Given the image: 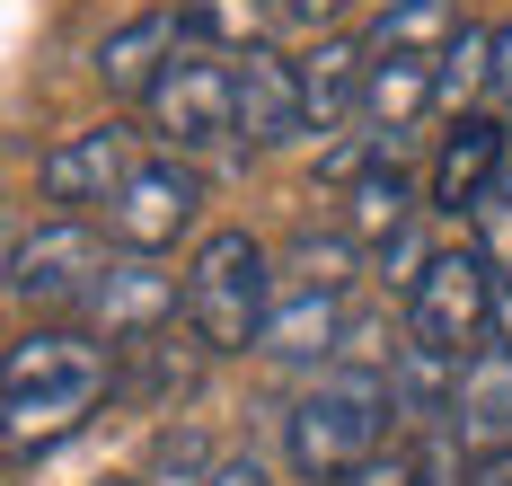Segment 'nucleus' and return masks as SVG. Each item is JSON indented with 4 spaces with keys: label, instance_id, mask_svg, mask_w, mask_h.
Wrapping results in <instances>:
<instances>
[{
    "label": "nucleus",
    "instance_id": "obj_25",
    "mask_svg": "<svg viewBox=\"0 0 512 486\" xmlns=\"http://www.w3.org/2000/svg\"><path fill=\"white\" fill-rule=\"evenodd\" d=\"M495 98H512V18L495 27Z\"/></svg>",
    "mask_w": 512,
    "mask_h": 486
},
{
    "label": "nucleus",
    "instance_id": "obj_17",
    "mask_svg": "<svg viewBox=\"0 0 512 486\" xmlns=\"http://www.w3.org/2000/svg\"><path fill=\"white\" fill-rule=\"evenodd\" d=\"M345 230L362 248H389V239L415 230V186H407L398 160H371L362 177H345Z\"/></svg>",
    "mask_w": 512,
    "mask_h": 486
},
{
    "label": "nucleus",
    "instance_id": "obj_27",
    "mask_svg": "<svg viewBox=\"0 0 512 486\" xmlns=\"http://www.w3.org/2000/svg\"><path fill=\"white\" fill-rule=\"evenodd\" d=\"M468 486H512V451H504V460H477V478H468Z\"/></svg>",
    "mask_w": 512,
    "mask_h": 486
},
{
    "label": "nucleus",
    "instance_id": "obj_14",
    "mask_svg": "<svg viewBox=\"0 0 512 486\" xmlns=\"http://www.w3.org/2000/svg\"><path fill=\"white\" fill-rule=\"evenodd\" d=\"M424 107H442V54H371V89H362V133L389 160V142L407 133Z\"/></svg>",
    "mask_w": 512,
    "mask_h": 486
},
{
    "label": "nucleus",
    "instance_id": "obj_12",
    "mask_svg": "<svg viewBox=\"0 0 512 486\" xmlns=\"http://www.w3.org/2000/svg\"><path fill=\"white\" fill-rule=\"evenodd\" d=\"M239 124H248V151L309 142V89H301V62L292 54H274V45L239 54Z\"/></svg>",
    "mask_w": 512,
    "mask_h": 486
},
{
    "label": "nucleus",
    "instance_id": "obj_10",
    "mask_svg": "<svg viewBox=\"0 0 512 486\" xmlns=\"http://www.w3.org/2000/svg\"><path fill=\"white\" fill-rule=\"evenodd\" d=\"M512 168V133H504V115H486V107H468L451 133H442V151H433V177H424V204L442 221H468L486 195H495V177Z\"/></svg>",
    "mask_w": 512,
    "mask_h": 486
},
{
    "label": "nucleus",
    "instance_id": "obj_1",
    "mask_svg": "<svg viewBox=\"0 0 512 486\" xmlns=\"http://www.w3.org/2000/svg\"><path fill=\"white\" fill-rule=\"evenodd\" d=\"M115 389V363H106V336L89 327H62V319H36L9 363H0V416H9V460L27 451H53L62 433H80L98 416V398Z\"/></svg>",
    "mask_w": 512,
    "mask_h": 486
},
{
    "label": "nucleus",
    "instance_id": "obj_11",
    "mask_svg": "<svg viewBox=\"0 0 512 486\" xmlns=\"http://www.w3.org/2000/svg\"><path fill=\"white\" fill-rule=\"evenodd\" d=\"M451 442H460L468 460H504L512 451V345L504 336H486L477 354L460 363V389H451Z\"/></svg>",
    "mask_w": 512,
    "mask_h": 486
},
{
    "label": "nucleus",
    "instance_id": "obj_15",
    "mask_svg": "<svg viewBox=\"0 0 512 486\" xmlns=\"http://www.w3.org/2000/svg\"><path fill=\"white\" fill-rule=\"evenodd\" d=\"M265 363H336L345 354V292H274V319L256 336Z\"/></svg>",
    "mask_w": 512,
    "mask_h": 486
},
{
    "label": "nucleus",
    "instance_id": "obj_16",
    "mask_svg": "<svg viewBox=\"0 0 512 486\" xmlns=\"http://www.w3.org/2000/svg\"><path fill=\"white\" fill-rule=\"evenodd\" d=\"M301 89H309V133H345V124H362L371 45H354V36H318V45L301 54Z\"/></svg>",
    "mask_w": 512,
    "mask_h": 486
},
{
    "label": "nucleus",
    "instance_id": "obj_19",
    "mask_svg": "<svg viewBox=\"0 0 512 486\" xmlns=\"http://www.w3.org/2000/svg\"><path fill=\"white\" fill-rule=\"evenodd\" d=\"M354 230H327V239H318V230H301V239H292V257H283V292H345V283H354Z\"/></svg>",
    "mask_w": 512,
    "mask_h": 486
},
{
    "label": "nucleus",
    "instance_id": "obj_6",
    "mask_svg": "<svg viewBox=\"0 0 512 486\" xmlns=\"http://www.w3.org/2000/svg\"><path fill=\"white\" fill-rule=\"evenodd\" d=\"M106 257H115V239L89 213H53V221H36V230L9 239V301L36 310V319H62V310L89 301V283L106 274Z\"/></svg>",
    "mask_w": 512,
    "mask_h": 486
},
{
    "label": "nucleus",
    "instance_id": "obj_7",
    "mask_svg": "<svg viewBox=\"0 0 512 486\" xmlns=\"http://www.w3.org/2000/svg\"><path fill=\"white\" fill-rule=\"evenodd\" d=\"M98 221H106V239H115L124 257H168V248L195 239V221H204V168L177 160V151H151Z\"/></svg>",
    "mask_w": 512,
    "mask_h": 486
},
{
    "label": "nucleus",
    "instance_id": "obj_20",
    "mask_svg": "<svg viewBox=\"0 0 512 486\" xmlns=\"http://www.w3.org/2000/svg\"><path fill=\"white\" fill-rule=\"evenodd\" d=\"M283 18V0H186V27L204 36V45H221V54H248V45H265V27Z\"/></svg>",
    "mask_w": 512,
    "mask_h": 486
},
{
    "label": "nucleus",
    "instance_id": "obj_2",
    "mask_svg": "<svg viewBox=\"0 0 512 486\" xmlns=\"http://www.w3.org/2000/svg\"><path fill=\"white\" fill-rule=\"evenodd\" d=\"M389 425H398V380L362 372V363H327V372L283 407V460H292L309 486H345L362 460H380Z\"/></svg>",
    "mask_w": 512,
    "mask_h": 486
},
{
    "label": "nucleus",
    "instance_id": "obj_4",
    "mask_svg": "<svg viewBox=\"0 0 512 486\" xmlns=\"http://www.w3.org/2000/svg\"><path fill=\"white\" fill-rule=\"evenodd\" d=\"M151 115V142L159 151H177V160L195 168H221L248 151V124H239V54H221V45H186V54L159 71V89L142 98Z\"/></svg>",
    "mask_w": 512,
    "mask_h": 486
},
{
    "label": "nucleus",
    "instance_id": "obj_21",
    "mask_svg": "<svg viewBox=\"0 0 512 486\" xmlns=\"http://www.w3.org/2000/svg\"><path fill=\"white\" fill-rule=\"evenodd\" d=\"M477 89H495V27H451V45H442V107H460Z\"/></svg>",
    "mask_w": 512,
    "mask_h": 486
},
{
    "label": "nucleus",
    "instance_id": "obj_18",
    "mask_svg": "<svg viewBox=\"0 0 512 486\" xmlns=\"http://www.w3.org/2000/svg\"><path fill=\"white\" fill-rule=\"evenodd\" d=\"M362 45L371 54H442L451 45V0H389Z\"/></svg>",
    "mask_w": 512,
    "mask_h": 486
},
{
    "label": "nucleus",
    "instance_id": "obj_24",
    "mask_svg": "<svg viewBox=\"0 0 512 486\" xmlns=\"http://www.w3.org/2000/svg\"><path fill=\"white\" fill-rule=\"evenodd\" d=\"M345 9H354V0H283L292 27H327V18H345Z\"/></svg>",
    "mask_w": 512,
    "mask_h": 486
},
{
    "label": "nucleus",
    "instance_id": "obj_5",
    "mask_svg": "<svg viewBox=\"0 0 512 486\" xmlns=\"http://www.w3.org/2000/svg\"><path fill=\"white\" fill-rule=\"evenodd\" d=\"M486 336H495V257L477 239L433 248V266L407 283V345H433V354L468 363Z\"/></svg>",
    "mask_w": 512,
    "mask_h": 486
},
{
    "label": "nucleus",
    "instance_id": "obj_3",
    "mask_svg": "<svg viewBox=\"0 0 512 486\" xmlns=\"http://www.w3.org/2000/svg\"><path fill=\"white\" fill-rule=\"evenodd\" d=\"M274 248L256 230H204L186 257V336L204 354H256V336L274 319Z\"/></svg>",
    "mask_w": 512,
    "mask_h": 486
},
{
    "label": "nucleus",
    "instance_id": "obj_22",
    "mask_svg": "<svg viewBox=\"0 0 512 486\" xmlns=\"http://www.w3.org/2000/svg\"><path fill=\"white\" fill-rule=\"evenodd\" d=\"M468 239H477V248L495 257V274H512V168L495 177V195H486V204L468 213Z\"/></svg>",
    "mask_w": 512,
    "mask_h": 486
},
{
    "label": "nucleus",
    "instance_id": "obj_26",
    "mask_svg": "<svg viewBox=\"0 0 512 486\" xmlns=\"http://www.w3.org/2000/svg\"><path fill=\"white\" fill-rule=\"evenodd\" d=\"M495 336L512 345V274H495Z\"/></svg>",
    "mask_w": 512,
    "mask_h": 486
},
{
    "label": "nucleus",
    "instance_id": "obj_13",
    "mask_svg": "<svg viewBox=\"0 0 512 486\" xmlns=\"http://www.w3.org/2000/svg\"><path fill=\"white\" fill-rule=\"evenodd\" d=\"M186 45H195L186 9H133V18H124V27L98 45V80H106V98H133V107H142V98L159 89V71L186 54Z\"/></svg>",
    "mask_w": 512,
    "mask_h": 486
},
{
    "label": "nucleus",
    "instance_id": "obj_23",
    "mask_svg": "<svg viewBox=\"0 0 512 486\" xmlns=\"http://www.w3.org/2000/svg\"><path fill=\"white\" fill-rule=\"evenodd\" d=\"M204 486H274V478H265V460H256V451H230V460H212Z\"/></svg>",
    "mask_w": 512,
    "mask_h": 486
},
{
    "label": "nucleus",
    "instance_id": "obj_9",
    "mask_svg": "<svg viewBox=\"0 0 512 486\" xmlns=\"http://www.w3.org/2000/svg\"><path fill=\"white\" fill-rule=\"evenodd\" d=\"M186 319V274H159V257H106V274L89 283V301H80V327L89 336H106L115 354L124 345H142V336H159V327Z\"/></svg>",
    "mask_w": 512,
    "mask_h": 486
},
{
    "label": "nucleus",
    "instance_id": "obj_8",
    "mask_svg": "<svg viewBox=\"0 0 512 486\" xmlns=\"http://www.w3.org/2000/svg\"><path fill=\"white\" fill-rule=\"evenodd\" d=\"M151 160V133L142 124H80V133H62L45 160H36V195L62 204V213H106L115 195H124V177Z\"/></svg>",
    "mask_w": 512,
    "mask_h": 486
}]
</instances>
